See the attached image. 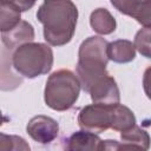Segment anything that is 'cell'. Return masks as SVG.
<instances>
[{
    "mask_svg": "<svg viewBox=\"0 0 151 151\" xmlns=\"http://www.w3.org/2000/svg\"><path fill=\"white\" fill-rule=\"evenodd\" d=\"M37 19L44 26V39L52 46H64L73 38L78 8L72 0H44Z\"/></svg>",
    "mask_w": 151,
    "mask_h": 151,
    "instance_id": "6da1fadb",
    "label": "cell"
},
{
    "mask_svg": "<svg viewBox=\"0 0 151 151\" xmlns=\"http://www.w3.org/2000/svg\"><path fill=\"white\" fill-rule=\"evenodd\" d=\"M107 45L109 42L104 38L94 35L85 39L79 47L77 76L86 92L99 79L109 74L106 71L109 61Z\"/></svg>",
    "mask_w": 151,
    "mask_h": 151,
    "instance_id": "7a4b0ae2",
    "label": "cell"
},
{
    "mask_svg": "<svg viewBox=\"0 0 151 151\" xmlns=\"http://www.w3.org/2000/svg\"><path fill=\"white\" fill-rule=\"evenodd\" d=\"M80 87L79 78L72 71L58 70L46 81L44 92L45 103L54 111L70 110L79 97Z\"/></svg>",
    "mask_w": 151,
    "mask_h": 151,
    "instance_id": "3957f363",
    "label": "cell"
},
{
    "mask_svg": "<svg viewBox=\"0 0 151 151\" xmlns=\"http://www.w3.org/2000/svg\"><path fill=\"white\" fill-rule=\"evenodd\" d=\"M13 68L25 78L46 74L53 65V52L42 42H26L15 48L12 55Z\"/></svg>",
    "mask_w": 151,
    "mask_h": 151,
    "instance_id": "277c9868",
    "label": "cell"
},
{
    "mask_svg": "<svg viewBox=\"0 0 151 151\" xmlns=\"http://www.w3.org/2000/svg\"><path fill=\"white\" fill-rule=\"evenodd\" d=\"M113 105H104L93 103L83 107L78 114L79 126L93 133H101L111 129V111Z\"/></svg>",
    "mask_w": 151,
    "mask_h": 151,
    "instance_id": "5b68a950",
    "label": "cell"
},
{
    "mask_svg": "<svg viewBox=\"0 0 151 151\" xmlns=\"http://www.w3.org/2000/svg\"><path fill=\"white\" fill-rule=\"evenodd\" d=\"M26 131L33 140L40 144H50L58 137L59 125L53 118L38 114L29 119L26 126Z\"/></svg>",
    "mask_w": 151,
    "mask_h": 151,
    "instance_id": "8992f818",
    "label": "cell"
},
{
    "mask_svg": "<svg viewBox=\"0 0 151 151\" xmlns=\"http://www.w3.org/2000/svg\"><path fill=\"white\" fill-rule=\"evenodd\" d=\"M122 14L129 15L144 27L151 26V0H110Z\"/></svg>",
    "mask_w": 151,
    "mask_h": 151,
    "instance_id": "52a82bcc",
    "label": "cell"
},
{
    "mask_svg": "<svg viewBox=\"0 0 151 151\" xmlns=\"http://www.w3.org/2000/svg\"><path fill=\"white\" fill-rule=\"evenodd\" d=\"M93 103L104 105H117L120 101L119 88L116 80L110 74L99 79L88 91Z\"/></svg>",
    "mask_w": 151,
    "mask_h": 151,
    "instance_id": "ba28073f",
    "label": "cell"
},
{
    "mask_svg": "<svg viewBox=\"0 0 151 151\" xmlns=\"http://www.w3.org/2000/svg\"><path fill=\"white\" fill-rule=\"evenodd\" d=\"M33 39H34V28L29 22L24 20H21L12 29L7 32H1V41L5 48H8L9 51L26 42H31Z\"/></svg>",
    "mask_w": 151,
    "mask_h": 151,
    "instance_id": "9c48e42d",
    "label": "cell"
},
{
    "mask_svg": "<svg viewBox=\"0 0 151 151\" xmlns=\"http://www.w3.org/2000/svg\"><path fill=\"white\" fill-rule=\"evenodd\" d=\"M65 149L70 151L103 150V140L97 136V133L83 130V131L74 132L68 137V139L66 140Z\"/></svg>",
    "mask_w": 151,
    "mask_h": 151,
    "instance_id": "30bf717a",
    "label": "cell"
},
{
    "mask_svg": "<svg viewBox=\"0 0 151 151\" xmlns=\"http://www.w3.org/2000/svg\"><path fill=\"white\" fill-rule=\"evenodd\" d=\"M120 138H122V143H118V150L119 149L147 150L151 143V138L149 133L137 125H133L131 129L123 131Z\"/></svg>",
    "mask_w": 151,
    "mask_h": 151,
    "instance_id": "8fae6325",
    "label": "cell"
},
{
    "mask_svg": "<svg viewBox=\"0 0 151 151\" xmlns=\"http://www.w3.org/2000/svg\"><path fill=\"white\" fill-rule=\"evenodd\" d=\"M107 57L110 60L118 64L130 63L136 58V46L130 40L125 39H119L109 42Z\"/></svg>",
    "mask_w": 151,
    "mask_h": 151,
    "instance_id": "7c38bea8",
    "label": "cell"
},
{
    "mask_svg": "<svg viewBox=\"0 0 151 151\" xmlns=\"http://www.w3.org/2000/svg\"><path fill=\"white\" fill-rule=\"evenodd\" d=\"M90 25L92 29L99 34H111L116 29V19L106 8H97L91 13Z\"/></svg>",
    "mask_w": 151,
    "mask_h": 151,
    "instance_id": "4fadbf2b",
    "label": "cell"
},
{
    "mask_svg": "<svg viewBox=\"0 0 151 151\" xmlns=\"http://www.w3.org/2000/svg\"><path fill=\"white\" fill-rule=\"evenodd\" d=\"M136 125V117L133 112L120 104L113 105L111 111V129L114 131H126Z\"/></svg>",
    "mask_w": 151,
    "mask_h": 151,
    "instance_id": "5bb4252c",
    "label": "cell"
},
{
    "mask_svg": "<svg viewBox=\"0 0 151 151\" xmlns=\"http://www.w3.org/2000/svg\"><path fill=\"white\" fill-rule=\"evenodd\" d=\"M1 32H7L15 27L21 21V12L8 2L1 1V15H0Z\"/></svg>",
    "mask_w": 151,
    "mask_h": 151,
    "instance_id": "9a60e30c",
    "label": "cell"
},
{
    "mask_svg": "<svg viewBox=\"0 0 151 151\" xmlns=\"http://www.w3.org/2000/svg\"><path fill=\"white\" fill-rule=\"evenodd\" d=\"M133 44L143 57L151 59V26L140 28L134 35Z\"/></svg>",
    "mask_w": 151,
    "mask_h": 151,
    "instance_id": "2e32d148",
    "label": "cell"
},
{
    "mask_svg": "<svg viewBox=\"0 0 151 151\" xmlns=\"http://www.w3.org/2000/svg\"><path fill=\"white\" fill-rule=\"evenodd\" d=\"M0 150H29V145L26 140L19 136H8L5 133L0 134Z\"/></svg>",
    "mask_w": 151,
    "mask_h": 151,
    "instance_id": "e0dca14e",
    "label": "cell"
},
{
    "mask_svg": "<svg viewBox=\"0 0 151 151\" xmlns=\"http://www.w3.org/2000/svg\"><path fill=\"white\" fill-rule=\"evenodd\" d=\"M1 1L8 2L9 5L15 7L20 12H25V11H28L29 8H32L37 0H1Z\"/></svg>",
    "mask_w": 151,
    "mask_h": 151,
    "instance_id": "ac0fdd59",
    "label": "cell"
},
{
    "mask_svg": "<svg viewBox=\"0 0 151 151\" xmlns=\"http://www.w3.org/2000/svg\"><path fill=\"white\" fill-rule=\"evenodd\" d=\"M143 87L146 97L151 99V66H149L143 76Z\"/></svg>",
    "mask_w": 151,
    "mask_h": 151,
    "instance_id": "d6986e66",
    "label": "cell"
}]
</instances>
